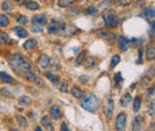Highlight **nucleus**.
<instances>
[{"label":"nucleus","mask_w":155,"mask_h":131,"mask_svg":"<svg viewBox=\"0 0 155 131\" xmlns=\"http://www.w3.org/2000/svg\"><path fill=\"white\" fill-rule=\"evenodd\" d=\"M18 101H19V105H21V106H29V105H31V103H32L31 98H30V97H26V95L19 98Z\"/></svg>","instance_id":"a878e982"},{"label":"nucleus","mask_w":155,"mask_h":131,"mask_svg":"<svg viewBox=\"0 0 155 131\" xmlns=\"http://www.w3.org/2000/svg\"><path fill=\"white\" fill-rule=\"evenodd\" d=\"M1 93L4 94L5 97H8V98H11V93H10L8 91H6L5 88H2V90H1Z\"/></svg>","instance_id":"c03bdc74"},{"label":"nucleus","mask_w":155,"mask_h":131,"mask_svg":"<svg viewBox=\"0 0 155 131\" xmlns=\"http://www.w3.org/2000/svg\"><path fill=\"white\" fill-rule=\"evenodd\" d=\"M97 35L100 38H103L105 41H109V42L116 39V35L112 31H107L106 29H99V30H97Z\"/></svg>","instance_id":"423d86ee"},{"label":"nucleus","mask_w":155,"mask_h":131,"mask_svg":"<svg viewBox=\"0 0 155 131\" xmlns=\"http://www.w3.org/2000/svg\"><path fill=\"white\" fill-rule=\"evenodd\" d=\"M85 13H86V15H90V16H93V15L97 13V8L93 7V6H90V7L85 8Z\"/></svg>","instance_id":"e433bc0d"},{"label":"nucleus","mask_w":155,"mask_h":131,"mask_svg":"<svg viewBox=\"0 0 155 131\" xmlns=\"http://www.w3.org/2000/svg\"><path fill=\"white\" fill-rule=\"evenodd\" d=\"M31 31H34V32H42L43 31V25L32 23L31 24Z\"/></svg>","instance_id":"473e14b6"},{"label":"nucleus","mask_w":155,"mask_h":131,"mask_svg":"<svg viewBox=\"0 0 155 131\" xmlns=\"http://www.w3.org/2000/svg\"><path fill=\"white\" fill-rule=\"evenodd\" d=\"M155 103L154 100H152V103L149 104V109H148V112H149V114L152 116V117H154L155 116Z\"/></svg>","instance_id":"58836bf2"},{"label":"nucleus","mask_w":155,"mask_h":131,"mask_svg":"<svg viewBox=\"0 0 155 131\" xmlns=\"http://www.w3.org/2000/svg\"><path fill=\"white\" fill-rule=\"evenodd\" d=\"M47 16L45 15H42V13H38V15H35L32 17V23L35 24H39V25H45L47 24Z\"/></svg>","instance_id":"4468645a"},{"label":"nucleus","mask_w":155,"mask_h":131,"mask_svg":"<svg viewBox=\"0 0 155 131\" xmlns=\"http://www.w3.org/2000/svg\"><path fill=\"white\" fill-rule=\"evenodd\" d=\"M60 28H61V23H58L56 20H51L48 24V32L49 34H55L60 30Z\"/></svg>","instance_id":"ddd939ff"},{"label":"nucleus","mask_w":155,"mask_h":131,"mask_svg":"<svg viewBox=\"0 0 155 131\" xmlns=\"http://www.w3.org/2000/svg\"><path fill=\"white\" fill-rule=\"evenodd\" d=\"M141 16L144 17V18L149 19V20L152 18V20H153V19H154V5H153L152 7H148V8L143 10V12L141 13Z\"/></svg>","instance_id":"f3484780"},{"label":"nucleus","mask_w":155,"mask_h":131,"mask_svg":"<svg viewBox=\"0 0 155 131\" xmlns=\"http://www.w3.org/2000/svg\"><path fill=\"white\" fill-rule=\"evenodd\" d=\"M7 62H8L10 67L12 68V70L21 77L25 73L32 70L31 64L19 54H10L7 56Z\"/></svg>","instance_id":"f257e3e1"},{"label":"nucleus","mask_w":155,"mask_h":131,"mask_svg":"<svg viewBox=\"0 0 155 131\" xmlns=\"http://www.w3.org/2000/svg\"><path fill=\"white\" fill-rule=\"evenodd\" d=\"M101 17L104 19V23H105V26L107 29H116L119 24V18L117 16L116 11L112 10V8H107L103 12Z\"/></svg>","instance_id":"7ed1b4c3"},{"label":"nucleus","mask_w":155,"mask_h":131,"mask_svg":"<svg viewBox=\"0 0 155 131\" xmlns=\"http://www.w3.org/2000/svg\"><path fill=\"white\" fill-rule=\"evenodd\" d=\"M82 101H81V107L84 109V110H86V111H88V112L91 113H96L98 111V109H99V100H98V98L94 95V94H88V95H86L85 94V97L81 99Z\"/></svg>","instance_id":"f03ea898"},{"label":"nucleus","mask_w":155,"mask_h":131,"mask_svg":"<svg viewBox=\"0 0 155 131\" xmlns=\"http://www.w3.org/2000/svg\"><path fill=\"white\" fill-rule=\"evenodd\" d=\"M44 75H45V77H48V79H49V80H50L53 84H58V77L54 74V73H51V72H45V73H44Z\"/></svg>","instance_id":"c756f323"},{"label":"nucleus","mask_w":155,"mask_h":131,"mask_svg":"<svg viewBox=\"0 0 155 131\" xmlns=\"http://www.w3.org/2000/svg\"><path fill=\"white\" fill-rule=\"evenodd\" d=\"M118 49L120 51H128L129 50V47H130V41L128 38H125L124 36H120L118 38Z\"/></svg>","instance_id":"6e6552de"},{"label":"nucleus","mask_w":155,"mask_h":131,"mask_svg":"<svg viewBox=\"0 0 155 131\" xmlns=\"http://www.w3.org/2000/svg\"><path fill=\"white\" fill-rule=\"evenodd\" d=\"M103 112L105 114L106 119H111L114 117V111H115V101H114V98L111 97H107L105 98V100L103 101Z\"/></svg>","instance_id":"20e7f679"},{"label":"nucleus","mask_w":155,"mask_h":131,"mask_svg":"<svg viewBox=\"0 0 155 131\" xmlns=\"http://www.w3.org/2000/svg\"><path fill=\"white\" fill-rule=\"evenodd\" d=\"M71 94L74 97V98H77V99H82L84 97H85V92L79 87V86H73V87H71Z\"/></svg>","instance_id":"9d476101"},{"label":"nucleus","mask_w":155,"mask_h":131,"mask_svg":"<svg viewBox=\"0 0 155 131\" xmlns=\"http://www.w3.org/2000/svg\"><path fill=\"white\" fill-rule=\"evenodd\" d=\"M49 117L51 119H55L58 120L62 118V111H61V107L58 105H51L49 107Z\"/></svg>","instance_id":"0eeeda50"},{"label":"nucleus","mask_w":155,"mask_h":131,"mask_svg":"<svg viewBox=\"0 0 155 131\" xmlns=\"http://www.w3.org/2000/svg\"><path fill=\"white\" fill-rule=\"evenodd\" d=\"M85 51H81L79 55H78L77 60H75V64L77 66H81V63H82V61H84V58H85Z\"/></svg>","instance_id":"f704fd0d"},{"label":"nucleus","mask_w":155,"mask_h":131,"mask_svg":"<svg viewBox=\"0 0 155 131\" xmlns=\"http://www.w3.org/2000/svg\"><path fill=\"white\" fill-rule=\"evenodd\" d=\"M16 20H17V23L20 24V25H25L28 23V17L26 16H23V15H18L16 17Z\"/></svg>","instance_id":"2f4dec72"},{"label":"nucleus","mask_w":155,"mask_h":131,"mask_svg":"<svg viewBox=\"0 0 155 131\" xmlns=\"http://www.w3.org/2000/svg\"><path fill=\"white\" fill-rule=\"evenodd\" d=\"M10 24V18L6 15H0V28H6Z\"/></svg>","instance_id":"cd10ccee"},{"label":"nucleus","mask_w":155,"mask_h":131,"mask_svg":"<svg viewBox=\"0 0 155 131\" xmlns=\"http://www.w3.org/2000/svg\"><path fill=\"white\" fill-rule=\"evenodd\" d=\"M12 8H13V4H12V1H10V0L4 1L2 5H1V10H2L4 12H10Z\"/></svg>","instance_id":"393cba45"},{"label":"nucleus","mask_w":155,"mask_h":131,"mask_svg":"<svg viewBox=\"0 0 155 131\" xmlns=\"http://www.w3.org/2000/svg\"><path fill=\"white\" fill-rule=\"evenodd\" d=\"M10 41H11V39H10L8 35H7L6 32L0 31V45H5V44H7Z\"/></svg>","instance_id":"bb28decb"},{"label":"nucleus","mask_w":155,"mask_h":131,"mask_svg":"<svg viewBox=\"0 0 155 131\" xmlns=\"http://www.w3.org/2000/svg\"><path fill=\"white\" fill-rule=\"evenodd\" d=\"M133 106H134V111L135 112H138L141 110V106H142V98L140 95H137L134 98L133 100Z\"/></svg>","instance_id":"5701e85b"},{"label":"nucleus","mask_w":155,"mask_h":131,"mask_svg":"<svg viewBox=\"0 0 155 131\" xmlns=\"http://www.w3.org/2000/svg\"><path fill=\"white\" fill-rule=\"evenodd\" d=\"M114 81L116 82V85H118L119 82L123 81V76H122V73H120V72H118V73L115 74V76H114Z\"/></svg>","instance_id":"4c0bfd02"},{"label":"nucleus","mask_w":155,"mask_h":131,"mask_svg":"<svg viewBox=\"0 0 155 131\" xmlns=\"http://www.w3.org/2000/svg\"><path fill=\"white\" fill-rule=\"evenodd\" d=\"M154 94V86H152V87H149L148 88V92H147V95L149 97V95H153Z\"/></svg>","instance_id":"37998d69"},{"label":"nucleus","mask_w":155,"mask_h":131,"mask_svg":"<svg viewBox=\"0 0 155 131\" xmlns=\"http://www.w3.org/2000/svg\"><path fill=\"white\" fill-rule=\"evenodd\" d=\"M75 0H58V5L60 7H69L74 4Z\"/></svg>","instance_id":"c85d7f7f"},{"label":"nucleus","mask_w":155,"mask_h":131,"mask_svg":"<svg viewBox=\"0 0 155 131\" xmlns=\"http://www.w3.org/2000/svg\"><path fill=\"white\" fill-rule=\"evenodd\" d=\"M79 11H80V8L78 7V6H69V10H68V12L71 13V15H78L79 13Z\"/></svg>","instance_id":"ea45409f"},{"label":"nucleus","mask_w":155,"mask_h":131,"mask_svg":"<svg viewBox=\"0 0 155 131\" xmlns=\"http://www.w3.org/2000/svg\"><path fill=\"white\" fill-rule=\"evenodd\" d=\"M25 7H26L28 10L36 11V10H38L39 8V4L38 2H36V1H34V0H30V1L25 2Z\"/></svg>","instance_id":"b1692460"},{"label":"nucleus","mask_w":155,"mask_h":131,"mask_svg":"<svg viewBox=\"0 0 155 131\" xmlns=\"http://www.w3.org/2000/svg\"><path fill=\"white\" fill-rule=\"evenodd\" d=\"M60 92H61V93L68 92V81H67V80H64V81L60 85Z\"/></svg>","instance_id":"72a5a7b5"},{"label":"nucleus","mask_w":155,"mask_h":131,"mask_svg":"<svg viewBox=\"0 0 155 131\" xmlns=\"http://www.w3.org/2000/svg\"><path fill=\"white\" fill-rule=\"evenodd\" d=\"M154 26H155L154 20H152V24H150V31H149V35L152 36V38H154Z\"/></svg>","instance_id":"79ce46f5"},{"label":"nucleus","mask_w":155,"mask_h":131,"mask_svg":"<svg viewBox=\"0 0 155 131\" xmlns=\"http://www.w3.org/2000/svg\"><path fill=\"white\" fill-rule=\"evenodd\" d=\"M36 45H37V41H36L35 38H29V39L25 41V43L23 44L24 49H26V50H31V49H34Z\"/></svg>","instance_id":"aec40b11"},{"label":"nucleus","mask_w":155,"mask_h":131,"mask_svg":"<svg viewBox=\"0 0 155 131\" xmlns=\"http://www.w3.org/2000/svg\"><path fill=\"white\" fill-rule=\"evenodd\" d=\"M143 126V117L137 114L133 120V130H141Z\"/></svg>","instance_id":"f8f14e48"},{"label":"nucleus","mask_w":155,"mask_h":131,"mask_svg":"<svg viewBox=\"0 0 155 131\" xmlns=\"http://www.w3.org/2000/svg\"><path fill=\"white\" fill-rule=\"evenodd\" d=\"M155 57V50H154V45L149 44L148 48H147V51H146V58L148 61H153Z\"/></svg>","instance_id":"4be33fe9"},{"label":"nucleus","mask_w":155,"mask_h":131,"mask_svg":"<svg viewBox=\"0 0 155 131\" xmlns=\"http://www.w3.org/2000/svg\"><path fill=\"white\" fill-rule=\"evenodd\" d=\"M81 64H82L86 69H90V68L97 66V60L93 58V57H87V58H84V61H82Z\"/></svg>","instance_id":"2eb2a0df"},{"label":"nucleus","mask_w":155,"mask_h":131,"mask_svg":"<svg viewBox=\"0 0 155 131\" xmlns=\"http://www.w3.org/2000/svg\"><path fill=\"white\" fill-rule=\"evenodd\" d=\"M16 120L18 123V126H20V129H26L28 128V120L24 116L21 114H17L16 116Z\"/></svg>","instance_id":"a211bd4d"},{"label":"nucleus","mask_w":155,"mask_h":131,"mask_svg":"<svg viewBox=\"0 0 155 131\" xmlns=\"http://www.w3.org/2000/svg\"><path fill=\"white\" fill-rule=\"evenodd\" d=\"M127 126V114L124 112L118 113V116L116 117V122H115V129L118 131L125 130Z\"/></svg>","instance_id":"39448f33"},{"label":"nucleus","mask_w":155,"mask_h":131,"mask_svg":"<svg viewBox=\"0 0 155 131\" xmlns=\"http://www.w3.org/2000/svg\"><path fill=\"white\" fill-rule=\"evenodd\" d=\"M119 62H120V56H119L118 54H116V55H114V56H112V58H111L110 67H111V68H115V67H116Z\"/></svg>","instance_id":"7c9ffc66"},{"label":"nucleus","mask_w":155,"mask_h":131,"mask_svg":"<svg viewBox=\"0 0 155 131\" xmlns=\"http://www.w3.org/2000/svg\"><path fill=\"white\" fill-rule=\"evenodd\" d=\"M131 94L130 92H125V93L123 94V97L120 98V100H119V103H120V105L123 106V107H127L130 103H131Z\"/></svg>","instance_id":"dca6fc26"},{"label":"nucleus","mask_w":155,"mask_h":131,"mask_svg":"<svg viewBox=\"0 0 155 131\" xmlns=\"http://www.w3.org/2000/svg\"><path fill=\"white\" fill-rule=\"evenodd\" d=\"M17 2H18V4H21V2H23V0H17Z\"/></svg>","instance_id":"49530a36"},{"label":"nucleus","mask_w":155,"mask_h":131,"mask_svg":"<svg viewBox=\"0 0 155 131\" xmlns=\"http://www.w3.org/2000/svg\"><path fill=\"white\" fill-rule=\"evenodd\" d=\"M60 129H61V130H66V131H68V130H69L66 123H62V124H61V128H60Z\"/></svg>","instance_id":"a18cd8bd"},{"label":"nucleus","mask_w":155,"mask_h":131,"mask_svg":"<svg viewBox=\"0 0 155 131\" xmlns=\"http://www.w3.org/2000/svg\"><path fill=\"white\" fill-rule=\"evenodd\" d=\"M41 124L44 126L45 130H49V131L54 130V126H53V123H51L49 116H43L42 119H41Z\"/></svg>","instance_id":"9b49d317"},{"label":"nucleus","mask_w":155,"mask_h":131,"mask_svg":"<svg viewBox=\"0 0 155 131\" xmlns=\"http://www.w3.org/2000/svg\"><path fill=\"white\" fill-rule=\"evenodd\" d=\"M0 81L2 84H13V77L5 72H0Z\"/></svg>","instance_id":"6ab92c4d"},{"label":"nucleus","mask_w":155,"mask_h":131,"mask_svg":"<svg viewBox=\"0 0 155 131\" xmlns=\"http://www.w3.org/2000/svg\"><path fill=\"white\" fill-rule=\"evenodd\" d=\"M142 55H143V49H140L138 50V57H137V61H136L137 64L142 63Z\"/></svg>","instance_id":"a19ab883"},{"label":"nucleus","mask_w":155,"mask_h":131,"mask_svg":"<svg viewBox=\"0 0 155 131\" xmlns=\"http://www.w3.org/2000/svg\"><path fill=\"white\" fill-rule=\"evenodd\" d=\"M37 63H38V66L42 69H45L50 64V57L48 56V55H45V54H42L38 57V60H37Z\"/></svg>","instance_id":"1a4fd4ad"},{"label":"nucleus","mask_w":155,"mask_h":131,"mask_svg":"<svg viewBox=\"0 0 155 131\" xmlns=\"http://www.w3.org/2000/svg\"><path fill=\"white\" fill-rule=\"evenodd\" d=\"M133 0H115V4L117 6H128L129 4H131Z\"/></svg>","instance_id":"c9c22d12"},{"label":"nucleus","mask_w":155,"mask_h":131,"mask_svg":"<svg viewBox=\"0 0 155 131\" xmlns=\"http://www.w3.org/2000/svg\"><path fill=\"white\" fill-rule=\"evenodd\" d=\"M13 31H15V34L20 38L28 37V31H26L23 26H16V28H13Z\"/></svg>","instance_id":"412c9836"}]
</instances>
